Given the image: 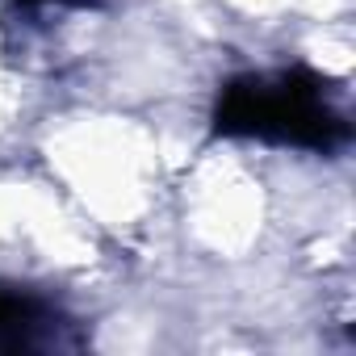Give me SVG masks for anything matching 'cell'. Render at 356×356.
Here are the masks:
<instances>
[{
  "label": "cell",
  "mask_w": 356,
  "mask_h": 356,
  "mask_svg": "<svg viewBox=\"0 0 356 356\" xmlns=\"http://www.w3.org/2000/svg\"><path fill=\"white\" fill-rule=\"evenodd\" d=\"M210 130L218 138H248L310 155H343L352 147V118L335 84L306 63L222 80L210 105Z\"/></svg>",
  "instance_id": "cell-1"
},
{
  "label": "cell",
  "mask_w": 356,
  "mask_h": 356,
  "mask_svg": "<svg viewBox=\"0 0 356 356\" xmlns=\"http://www.w3.org/2000/svg\"><path fill=\"white\" fill-rule=\"evenodd\" d=\"M17 13H47V9H97L101 0H9Z\"/></svg>",
  "instance_id": "cell-3"
},
{
  "label": "cell",
  "mask_w": 356,
  "mask_h": 356,
  "mask_svg": "<svg viewBox=\"0 0 356 356\" xmlns=\"http://www.w3.org/2000/svg\"><path fill=\"white\" fill-rule=\"evenodd\" d=\"M88 323L67 310L63 298L38 285L0 281V352L9 356H51V352H84Z\"/></svg>",
  "instance_id": "cell-2"
}]
</instances>
